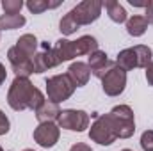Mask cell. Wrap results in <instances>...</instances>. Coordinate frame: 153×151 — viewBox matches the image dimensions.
<instances>
[{
  "mask_svg": "<svg viewBox=\"0 0 153 151\" xmlns=\"http://www.w3.org/2000/svg\"><path fill=\"white\" fill-rule=\"evenodd\" d=\"M135 132L134 110L128 105H116L109 114L98 115L91 124L89 139L100 146H111L116 139H128Z\"/></svg>",
  "mask_w": 153,
  "mask_h": 151,
  "instance_id": "1",
  "label": "cell"
},
{
  "mask_svg": "<svg viewBox=\"0 0 153 151\" xmlns=\"http://www.w3.org/2000/svg\"><path fill=\"white\" fill-rule=\"evenodd\" d=\"M7 103L13 110H38L45 103V96L25 76H16L7 93Z\"/></svg>",
  "mask_w": 153,
  "mask_h": 151,
  "instance_id": "2",
  "label": "cell"
},
{
  "mask_svg": "<svg viewBox=\"0 0 153 151\" xmlns=\"http://www.w3.org/2000/svg\"><path fill=\"white\" fill-rule=\"evenodd\" d=\"M75 84L73 80L70 78L68 73L64 75H55L52 78L46 80V94H48V100L52 103H61V101H66L68 98H71V94L75 93Z\"/></svg>",
  "mask_w": 153,
  "mask_h": 151,
  "instance_id": "3",
  "label": "cell"
},
{
  "mask_svg": "<svg viewBox=\"0 0 153 151\" xmlns=\"http://www.w3.org/2000/svg\"><path fill=\"white\" fill-rule=\"evenodd\" d=\"M102 7H103V2H98V0H84L80 2L76 7H73L70 13L71 16L75 18V21L80 25H89L93 21H96L102 14Z\"/></svg>",
  "mask_w": 153,
  "mask_h": 151,
  "instance_id": "4",
  "label": "cell"
},
{
  "mask_svg": "<svg viewBox=\"0 0 153 151\" xmlns=\"http://www.w3.org/2000/svg\"><path fill=\"white\" fill-rule=\"evenodd\" d=\"M57 126L70 130V132H84L89 126V115L84 110H75V109H66L61 110L57 117Z\"/></svg>",
  "mask_w": 153,
  "mask_h": 151,
  "instance_id": "5",
  "label": "cell"
},
{
  "mask_svg": "<svg viewBox=\"0 0 153 151\" xmlns=\"http://www.w3.org/2000/svg\"><path fill=\"white\" fill-rule=\"evenodd\" d=\"M102 87H103V93L107 96H119L125 91V87H126V71H123L121 68H117L114 64L103 75V78H102Z\"/></svg>",
  "mask_w": 153,
  "mask_h": 151,
  "instance_id": "6",
  "label": "cell"
},
{
  "mask_svg": "<svg viewBox=\"0 0 153 151\" xmlns=\"http://www.w3.org/2000/svg\"><path fill=\"white\" fill-rule=\"evenodd\" d=\"M7 59L11 62L13 71L16 73V76H25L29 78V75L34 73L32 70V57H29L27 53H23L22 50H18L16 46H11L7 52Z\"/></svg>",
  "mask_w": 153,
  "mask_h": 151,
  "instance_id": "7",
  "label": "cell"
},
{
  "mask_svg": "<svg viewBox=\"0 0 153 151\" xmlns=\"http://www.w3.org/2000/svg\"><path fill=\"white\" fill-rule=\"evenodd\" d=\"M59 126L55 123H39V126L34 130V141L41 148H53L59 141Z\"/></svg>",
  "mask_w": 153,
  "mask_h": 151,
  "instance_id": "8",
  "label": "cell"
},
{
  "mask_svg": "<svg viewBox=\"0 0 153 151\" xmlns=\"http://www.w3.org/2000/svg\"><path fill=\"white\" fill-rule=\"evenodd\" d=\"M116 62L112 61H109L107 59V53L105 52H102V50H96L94 53H91L89 55V59H87V66H89V70H91V73L96 76V78H103V75L114 66Z\"/></svg>",
  "mask_w": 153,
  "mask_h": 151,
  "instance_id": "9",
  "label": "cell"
},
{
  "mask_svg": "<svg viewBox=\"0 0 153 151\" xmlns=\"http://www.w3.org/2000/svg\"><path fill=\"white\" fill-rule=\"evenodd\" d=\"M53 53H55V59L57 62H66V61H71L73 57H76V50H75V41H70V39H59L53 46Z\"/></svg>",
  "mask_w": 153,
  "mask_h": 151,
  "instance_id": "10",
  "label": "cell"
},
{
  "mask_svg": "<svg viewBox=\"0 0 153 151\" xmlns=\"http://www.w3.org/2000/svg\"><path fill=\"white\" fill-rule=\"evenodd\" d=\"M68 75L73 80L75 87H82V85L87 84V80H89V76H91V70H89V66H87L85 62H78V61H76V62H73V64L68 68Z\"/></svg>",
  "mask_w": 153,
  "mask_h": 151,
  "instance_id": "11",
  "label": "cell"
},
{
  "mask_svg": "<svg viewBox=\"0 0 153 151\" xmlns=\"http://www.w3.org/2000/svg\"><path fill=\"white\" fill-rule=\"evenodd\" d=\"M116 66L121 68L123 71H132L134 68H139V61H137V53L134 48H125L117 53L116 59Z\"/></svg>",
  "mask_w": 153,
  "mask_h": 151,
  "instance_id": "12",
  "label": "cell"
},
{
  "mask_svg": "<svg viewBox=\"0 0 153 151\" xmlns=\"http://www.w3.org/2000/svg\"><path fill=\"white\" fill-rule=\"evenodd\" d=\"M59 105L57 103H52L50 100H45V103L36 110V117H38L39 123H53L57 117H59Z\"/></svg>",
  "mask_w": 153,
  "mask_h": 151,
  "instance_id": "13",
  "label": "cell"
},
{
  "mask_svg": "<svg viewBox=\"0 0 153 151\" xmlns=\"http://www.w3.org/2000/svg\"><path fill=\"white\" fill-rule=\"evenodd\" d=\"M75 50H76V57L80 55H91L98 50V41L93 36H82L75 41Z\"/></svg>",
  "mask_w": 153,
  "mask_h": 151,
  "instance_id": "14",
  "label": "cell"
},
{
  "mask_svg": "<svg viewBox=\"0 0 153 151\" xmlns=\"http://www.w3.org/2000/svg\"><path fill=\"white\" fill-rule=\"evenodd\" d=\"M103 7L107 9V14H109V18L112 21H116V23H125L126 21V11H125V7L119 2H116V0H105Z\"/></svg>",
  "mask_w": 153,
  "mask_h": 151,
  "instance_id": "15",
  "label": "cell"
},
{
  "mask_svg": "<svg viewBox=\"0 0 153 151\" xmlns=\"http://www.w3.org/2000/svg\"><path fill=\"white\" fill-rule=\"evenodd\" d=\"M148 29V21L144 16H132L126 20V32L134 38H139L146 32Z\"/></svg>",
  "mask_w": 153,
  "mask_h": 151,
  "instance_id": "16",
  "label": "cell"
},
{
  "mask_svg": "<svg viewBox=\"0 0 153 151\" xmlns=\"http://www.w3.org/2000/svg\"><path fill=\"white\" fill-rule=\"evenodd\" d=\"M14 46L18 50H22L23 53H27L29 57H34V53L38 52V39H36V36H32V34H23L22 38L16 41Z\"/></svg>",
  "mask_w": 153,
  "mask_h": 151,
  "instance_id": "17",
  "label": "cell"
},
{
  "mask_svg": "<svg viewBox=\"0 0 153 151\" xmlns=\"http://www.w3.org/2000/svg\"><path fill=\"white\" fill-rule=\"evenodd\" d=\"M25 18L22 14H2L0 16V30H14L25 25Z\"/></svg>",
  "mask_w": 153,
  "mask_h": 151,
  "instance_id": "18",
  "label": "cell"
},
{
  "mask_svg": "<svg viewBox=\"0 0 153 151\" xmlns=\"http://www.w3.org/2000/svg\"><path fill=\"white\" fill-rule=\"evenodd\" d=\"M134 50H135V53H137V61H139V68H148L150 66V62L153 61V52L150 46H146V44H137V46H134Z\"/></svg>",
  "mask_w": 153,
  "mask_h": 151,
  "instance_id": "19",
  "label": "cell"
},
{
  "mask_svg": "<svg viewBox=\"0 0 153 151\" xmlns=\"http://www.w3.org/2000/svg\"><path fill=\"white\" fill-rule=\"evenodd\" d=\"M57 5H61V2H46V0H29L27 2L29 11L34 13V14H39V13L46 11V9H53Z\"/></svg>",
  "mask_w": 153,
  "mask_h": 151,
  "instance_id": "20",
  "label": "cell"
},
{
  "mask_svg": "<svg viewBox=\"0 0 153 151\" xmlns=\"http://www.w3.org/2000/svg\"><path fill=\"white\" fill-rule=\"evenodd\" d=\"M59 30H61L64 36H71V34H75L76 30H78V23L75 21V18L71 16V13H68V14L61 20Z\"/></svg>",
  "mask_w": 153,
  "mask_h": 151,
  "instance_id": "21",
  "label": "cell"
},
{
  "mask_svg": "<svg viewBox=\"0 0 153 151\" xmlns=\"http://www.w3.org/2000/svg\"><path fill=\"white\" fill-rule=\"evenodd\" d=\"M22 7H23V2L22 0H4L2 2L4 14H20Z\"/></svg>",
  "mask_w": 153,
  "mask_h": 151,
  "instance_id": "22",
  "label": "cell"
},
{
  "mask_svg": "<svg viewBox=\"0 0 153 151\" xmlns=\"http://www.w3.org/2000/svg\"><path fill=\"white\" fill-rule=\"evenodd\" d=\"M141 148L144 151H153V130H146L141 135Z\"/></svg>",
  "mask_w": 153,
  "mask_h": 151,
  "instance_id": "23",
  "label": "cell"
},
{
  "mask_svg": "<svg viewBox=\"0 0 153 151\" xmlns=\"http://www.w3.org/2000/svg\"><path fill=\"white\" fill-rule=\"evenodd\" d=\"M9 128H11V123L7 119V115L0 110V135H5L9 132Z\"/></svg>",
  "mask_w": 153,
  "mask_h": 151,
  "instance_id": "24",
  "label": "cell"
},
{
  "mask_svg": "<svg viewBox=\"0 0 153 151\" xmlns=\"http://www.w3.org/2000/svg\"><path fill=\"white\" fill-rule=\"evenodd\" d=\"M144 9H146V16L144 18H146V21L150 25V23H153V2H148V5Z\"/></svg>",
  "mask_w": 153,
  "mask_h": 151,
  "instance_id": "25",
  "label": "cell"
},
{
  "mask_svg": "<svg viewBox=\"0 0 153 151\" xmlns=\"http://www.w3.org/2000/svg\"><path fill=\"white\" fill-rule=\"evenodd\" d=\"M70 151H93L87 144H84V142H76V144H73L71 146V150Z\"/></svg>",
  "mask_w": 153,
  "mask_h": 151,
  "instance_id": "26",
  "label": "cell"
},
{
  "mask_svg": "<svg viewBox=\"0 0 153 151\" xmlns=\"http://www.w3.org/2000/svg\"><path fill=\"white\" fill-rule=\"evenodd\" d=\"M146 80H148L150 85H153V61L150 62V66L146 68Z\"/></svg>",
  "mask_w": 153,
  "mask_h": 151,
  "instance_id": "27",
  "label": "cell"
},
{
  "mask_svg": "<svg viewBox=\"0 0 153 151\" xmlns=\"http://www.w3.org/2000/svg\"><path fill=\"white\" fill-rule=\"evenodd\" d=\"M5 76H7V71H5V68H4V64L0 62V85L5 82Z\"/></svg>",
  "mask_w": 153,
  "mask_h": 151,
  "instance_id": "28",
  "label": "cell"
},
{
  "mask_svg": "<svg viewBox=\"0 0 153 151\" xmlns=\"http://www.w3.org/2000/svg\"><path fill=\"white\" fill-rule=\"evenodd\" d=\"M23 151H34V150H23Z\"/></svg>",
  "mask_w": 153,
  "mask_h": 151,
  "instance_id": "29",
  "label": "cell"
},
{
  "mask_svg": "<svg viewBox=\"0 0 153 151\" xmlns=\"http://www.w3.org/2000/svg\"><path fill=\"white\" fill-rule=\"evenodd\" d=\"M121 151H132V150H121Z\"/></svg>",
  "mask_w": 153,
  "mask_h": 151,
  "instance_id": "30",
  "label": "cell"
},
{
  "mask_svg": "<svg viewBox=\"0 0 153 151\" xmlns=\"http://www.w3.org/2000/svg\"><path fill=\"white\" fill-rule=\"evenodd\" d=\"M0 151H4V150H2V146H0Z\"/></svg>",
  "mask_w": 153,
  "mask_h": 151,
  "instance_id": "31",
  "label": "cell"
}]
</instances>
